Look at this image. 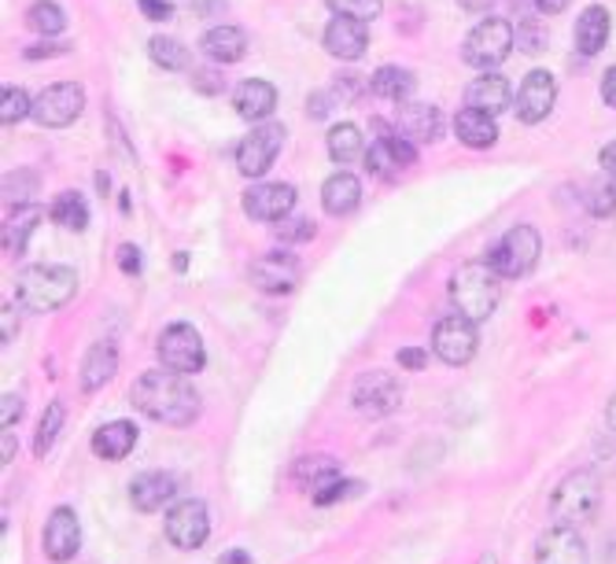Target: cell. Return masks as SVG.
Wrapping results in <instances>:
<instances>
[{
  "label": "cell",
  "mask_w": 616,
  "mask_h": 564,
  "mask_svg": "<svg viewBox=\"0 0 616 564\" xmlns=\"http://www.w3.org/2000/svg\"><path fill=\"white\" fill-rule=\"evenodd\" d=\"M133 406L144 413V417H152L159 424H174V429H185V424H193L199 417V395L196 388L188 384L185 377H177V372H141V377L133 380V391H130Z\"/></svg>",
  "instance_id": "cell-1"
},
{
  "label": "cell",
  "mask_w": 616,
  "mask_h": 564,
  "mask_svg": "<svg viewBox=\"0 0 616 564\" xmlns=\"http://www.w3.org/2000/svg\"><path fill=\"white\" fill-rule=\"evenodd\" d=\"M78 292V273L71 265L41 262L26 265L15 281V303L30 314H52L63 303H71V295Z\"/></svg>",
  "instance_id": "cell-2"
},
{
  "label": "cell",
  "mask_w": 616,
  "mask_h": 564,
  "mask_svg": "<svg viewBox=\"0 0 616 564\" xmlns=\"http://www.w3.org/2000/svg\"><path fill=\"white\" fill-rule=\"evenodd\" d=\"M451 300L458 306V314H465L469 322H487L495 314L498 300H502V276L495 273V265L487 259L465 262L451 276Z\"/></svg>",
  "instance_id": "cell-3"
},
{
  "label": "cell",
  "mask_w": 616,
  "mask_h": 564,
  "mask_svg": "<svg viewBox=\"0 0 616 564\" xmlns=\"http://www.w3.org/2000/svg\"><path fill=\"white\" fill-rule=\"evenodd\" d=\"M598 509H602V480L591 468L569 473L565 480L554 487V495H550V517L569 528L587 524V520L598 517Z\"/></svg>",
  "instance_id": "cell-4"
},
{
  "label": "cell",
  "mask_w": 616,
  "mask_h": 564,
  "mask_svg": "<svg viewBox=\"0 0 616 564\" xmlns=\"http://www.w3.org/2000/svg\"><path fill=\"white\" fill-rule=\"evenodd\" d=\"M539 254H543V240L532 226H514L506 229L491 251H487V262L495 265V273L502 281H514V276H528L536 270Z\"/></svg>",
  "instance_id": "cell-5"
},
{
  "label": "cell",
  "mask_w": 616,
  "mask_h": 564,
  "mask_svg": "<svg viewBox=\"0 0 616 564\" xmlns=\"http://www.w3.org/2000/svg\"><path fill=\"white\" fill-rule=\"evenodd\" d=\"M369 133H374V144L366 148V170L377 177H396L399 170H407L418 163V144L402 137L399 126H388L385 119L369 122Z\"/></svg>",
  "instance_id": "cell-6"
},
{
  "label": "cell",
  "mask_w": 616,
  "mask_h": 564,
  "mask_svg": "<svg viewBox=\"0 0 616 564\" xmlns=\"http://www.w3.org/2000/svg\"><path fill=\"white\" fill-rule=\"evenodd\" d=\"M514 23H506V19H484V23H476L469 30V37H465L462 45V59L469 63L476 70H491L498 63L509 59V52H514Z\"/></svg>",
  "instance_id": "cell-7"
},
{
  "label": "cell",
  "mask_w": 616,
  "mask_h": 564,
  "mask_svg": "<svg viewBox=\"0 0 616 564\" xmlns=\"http://www.w3.org/2000/svg\"><path fill=\"white\" fill-rule=\"evenodd\" d=\"M155 355L163 361V369L177 372V377H196V372L207 366L204 336L185 322H174L163 328V336H159V344H155Z\"/></svg>",
  "instance_id": "cell-8"
},
{
  "label": "cell",
  "mask_w": 616,
  "mask_h": 564,
  "mask_svg": "<svg viewBox=\"0 0 616 564\" xmlns=\"http://www.w3.org/2000/svg\"><path fill=\"white\" fill-rule=\"evenodd\" d=\"M350 402H355V410L366 413V417H385V413L399 410L402 384H399L396 372L369 369L355 380V388H350Z\"/></svg>",
  "instance_id": "cell-9"
},
{
  "label": "cell",
  "mask_w": 616,
  "mask_h": 564,
  "mask_svg": "<svg viewBox=\"0 0 616 564\" xmlns=\"http://www.w3.org/2000/svg\"><path fill=\"white\" fill-rule=\"evenodd\" d=\"M284 126L281 122H262L255 126L251 137H244L237 144V170L244 177H262L273 166V159L281 155L284 148Z\"/></svg>",
  "instance_id": "cell-10"
},
{
  "label": "cell",
  "mask_w": 616,
  "mask_h": 564,
  "mask_svg": "<svg viewBox=\"0 0 616 564\" xmlns=\"http://www.w3.org/2000/svg\"><path fill=\"white\" fill-rule=\"evenodd\" d=\"M476 344H480L476 322H469L465 314L443 317V322H435L432 328V350H435V358L447 361V366H469L476 355Z\"/></svg>",
  "instance_id": "cell-11"
},
{
  "label": "cell",
  "mask_w": 616,
  "mask_h": 564,
  "mask_svg": "<svg viewBox=\"0 0 616 564\" xmlns=\"http://www.w3.org/2000/svg\"><path fill=\"white\" fill-rule=\"evenodd\" d=\"M85 108V89L74 82H60V85H48V89H41V97L34 100V119L37 126H45V130H63V126H71L74 119L82 115Z\"/></svg>",
  "instance_id": "cell-12"
},
{
  "label": "cell",
  "mask_w": 616,
  "mask_h": 564,
  "mask_svg": "<svg viewBox=\"0 0 616 564\" xmlns=\"http://www.w3.org/2000/svg\"><path fill=\"white\" fill-rule=\"evenodd\" d=\"M210 535V513L199 498H182L166 513V539L177 550H199Z\"/></svg>",
  "instance_id": "cell-13"
},
{
  "label": "cell",
  "mask_w": 616,
  "mask_h": 564,
  "mask_svg": "<svg viewBox=\"0 0 616 564\" xmlns=\"http://www.w3.org/2000/svg\"><path fill=\"white\" fill-rule=\"evenodd\" d=\"M295 185L289 181H262L244 193V215L255 221H284L295 210Z\"/></svg>",
  "instance_id": "cell-14"
},
{
  "label": "cell",
  "mask_w": 616,
  "mask_h": 564,
  "mask_svg": "<svg viewBox=\"0 0 616 564\" xmlns=\"http://www.w3.org/2000/svg\"><path fill=\"white\" fill-rule=\"evenodd\" d=\"M248 276L259 292L289 295V292H295V284H300V259L289 254V251H270V254H262V259L251 262Z\"/></svg>",
  "instance_id": "cell-15"
},
{
  "label": "cell",
  "mask_w": 616,
  "mask_h": 564,
  "mask_svg": "<svg viewBox=\"0 0 616 564\" xmlns=\"http://www.w3.org/2000/svg\"><path fill=\"white\" fill-rule=\"evenodd\" d=\"M41 546H45V557L52 564H67L78 557L82 550V524H78V513H74L71 506H60L52 509L48 524H45V535H41Z\"/></svg>",
  "instance_id": "cell-16"
},
{
  "label": "cell",
  "mask_w": 616,
  "mask_h": 564,
  "mask_svg": "<svg viewBox=\"0 0 616 564\" xmlns=\"http://www.w3.org/2000/svg\"><path fill=\"white\" fill-rule=\"evenodd\" d=\"M554 100H558L554 74H550V70H532L525 82H520L514 111H517V119L525 126H539L550 111H554Z\"/></svg>",
  "instance_id": "cell-17"
},
{
  "label": "cell",
  "mask_w": 616,
  "mask_h": 564,
  "mask_svg": "<svg viewBox=\"0 0 616 564\" xmlns=\"http://www.w3.org/2000/svg\"><path fill=\"white\" fill-rule=\"evenodd\" d=\"M536 564H591L587 542L580 539L576 528L554 524L536 539Z\"/></svg>",
  "instance_id": "cell-18"
},
{
  "label": "cell",
  "mask_w": 616,
  "mask_h": 564,
  "mask_svg": "<svg viewBox=\"0 0 616 564\" xmlns=\"http://www.w3.org/2000/svg\"><path fill=\"white\" fill-rule=\"evenodd\" d=\"M366 45H369V30L363 19H350V15H336L333 23L325 26V48L328 56L344 59V63H355L366 56Z\"/></svg>",
  "instance_id": "cell-19"
},
{
  "label": "cell",
  "mask_w": 616,
  "mask_h": 564,
  "mask_svg": "<svg viewBox=\"0 0 616 564\" xmlns=\"http://www.w3.org/2000/svg\"><path fill=\"white\" fill-rule=\"evenodd\" d=\"M399 130L413 144H432L443 137V115L435 104H399Z\"/></svg>",
  "instance_id": "cell-20"
},
{
  "label": "cell",
  "mask_w": 616,
  "mask_h": 564,
  "mask_svg": "<svg viewBox=\"0 0 616 564\" xmlns=\"http://www.w3.org/2000/svg\"><path fill=\"white\" fill-rule=\"evenodd\" d=\"M233 108H237L244 122H267L273 108H278V89L262 78H248L233 93Z\"/></svg>",
  "instance_id": "cell-21"
},
{
  "label": "cell",
  "mask_w": 616,
  "mask_h": 564,
  "mask_svg": "<svg viewBox=\"0 0 616 564\" xmlns=\"http://www.w3.org/2000/svg\"><path fill=\"white\" fill-rule=\"evenodd\" d=\"M174 495H177V480L170 473H141L130 484V502L141 513H155L166 502H174Z\"/></svg>",
  "instance_id": "cell-22"
},
{
  "label": "cell",
  "mask_w": 616,
  "mask_h": 564,
  "mask_svg": "<svg viewBox=\"0 0 616 564\" xmlns=\"http://www.w3.org/2000/svg\"><path fill=\"white\" fill-rule=\"evenodd\" d=\"M509 104H514V89H509V82L502 78V74L487 70L484 78H476L469 89H465V108H476V111H484V115L506 111Z\"/></svg>",
  "instance_id": "cell-23"
},
{
  "label": "cell",
  "mask_w": 616,
  "mask_h": 564,
  "mask_svg": "<svg viewBox=\"0 0 616 564\" xmlns=\"http://www.w3.org/2000/svg\"><path fill=\"white\" fill-rule=\"evenodd\" d=\"M358 204H363V181H358L355 174H347V170H339V174H333L322 185V207H325V215L347 218L350 210H358Z\"/></svg>",
  "instance_id": "cell-24"
},
{
  "label": "cell",
  "mask_w": 616,
  "mask_h": 564,
  "mask_svg": "<svg viewBox=\"0 0 616 564\" xmlns=\"http://www.w3.org/2000/svg\"><path fill=\"white\" fill-rule=\"evenodd\" d=\"M204 56L218 67H229V63H240L244 52H248V34L240 26H210L204 41H199Z\"/></svg>",
  "instance_id": "cell-25"
},
{
  "label": "cell",
  "mask_w": 616,
  "mask_h": 564,
  "mask_svg": "<svg viewBox=\"0 0 616 564\" xmlns=\"http://www.w3.org/2000/svg\"><path fill=\"white\" fill-rule=\"evenodd\" d=\"M137 440H141V432H137L133 421H108L104 429L93 432V454L104 457V462H122Z\"/></svg>",
  "instance_id": "cell-26"
},
{
  "label": "cell",
  "mask_w": 616,
  "mask_h": 564,
  "mask_svg": "<svg viewBox=\"0 0 616 564\" xmlns=\"http://www.w3.org/2000/svg\"><path fill=\"white\" fill-rule=\"evenodd\" d=\"M119 372V347L100 339L82 358V391H100Z\"/></svg>",
  "instance_id": "cell-27"
},
{
  "label": "cell",
  "mask_w": 616,
  "mask_h": 564,
  "mask_svg": "<svg viewBox=\"0 0 616 564\" xmlns=\"http://www.w3.org/2000/svg\"><path fill=\"white\" fill-rule=\"evenodd\" d=\"M609 34H613V15L602 4L583 8V15L576 19V48L583 56H598Z\"/></svg>",
  "instance_id": "cell-28"
},
{
  "label": "cell",
  "mask_w": 616,
  "mask_h": 564,
  "mask_svg": "<svg viewBox=\"0 0 616 564\" xmlns=\"http://www.w3.org/2000/svg\"><path fill=\"white\" fill-rule=\"evenodd\" d=\"M413 85H418L413 70L396 67V63H388V67H377L374 74H369V93H374V97H380V100H391V104H410Z\"/></svg>",
  "instance_id": "cell-29"
},
{
  "label": "cell",
  "mask_w": 616,
  "mask_h": 564,
  "mask_svg": "<svg viewBox=\"0 0 616 564\" xmlns=\"http://www.w3.org/2000/svg\"><path fill=\"white\" fill-rule=\"evenodd\" d=\"M454 133H458V141L465 148H491L498 141V126H495V115H484L476 108H465L458 111V119H454Z\"/></svg>",
  "instance_id": "cell-30"
},
{
  "label": "cell",
  "mask_w": 616,
  "mask_h": 564,
  "mask_svg": "<svg viewBox=\"0 0 616 564\" xmlns=\"http://www.w3.org/2000/svg\"><path fill=\"white\" fill-rule=\"evenodd\" d=\"M292 480L300 487H311V491H322L325 484L339 480V462L328 454H314V457H300L292 465Z\"/></svg>",
  "instance_id": "cell-31"
},
{
  "label": "cell",
  "mask_w": 616,
  "mask_h": 564,
  "mask_svg": "<svg viewBox=\"0 0 616 564\" xmlns=\"http://www.w3.org/2000/svg\"><path fill=\"white\" fill-rule=\"evenodd\" d=\"M328 155H333V163L347 166L355 163V159H366V137L358 130L355 122H339L328 130Z\"/></svg>",
  "instance_id": "cell-32"
},
{
  "label": "cell",
  "mask_w": 616,
  "mask_h": 564,
  "mask_svg": "<svg viewBox=\"0 0 616 564\" xmlns=\"http://www.w3.org/2000/svg\"><path fill=\"white\" fill-rule=\"evenodd\" d=\"M45 218V210L41 207H15V215L8 218V226H4V251L12 254V259H19V254L26 251V240H30V232L37 229V221Z\"/></svg>",
  "instance_id": "cell-33"
},
{
  "label": "cell",
  "mask_w": 616,
  "mask_h": 564,
  "mask_svg": "<svg viewBox=\"0 0 616 564\" xmlns=\"http://www.w3.org/2000/svg\"><path fill=\"white\" fill-rule=\"evenodd\" d=\"M48 218L71 232H85L89 229V204H85L82 193H60L56 199H52Z\"/></svg>",
  "instance_id": "cell-34"
},
{
  "label": "cell",
  "mask_w": 616,
  "mask_h": 564,
  "mask_svg": "<svg viewBox=\"0 0 616 564\" xmlns=\"http://www.w3.org/2000/svg\"><path fill=\"white\" fill-rule=\"evenodd\" d=\"M148 56H152L155 67L163 70H193V52H188L177 37H152L148 41Z\"/></svg>",
  "instance_id": "cell-35"
},
{
  "label": "cell",
  "mask_w": 616,
  "mask_h": 564,
  "mask_svg": "<svg viewBox=\"0 0 616 564\" xmlns=\"http://www.w3.org/2000/svg\"><path fill=\"white\" fill-rule=\"evenodd\" d=\"M26 23L34 26L37 34L56 37V34H63V30H67V12H63L56 0H37V4H30Z\"/></svg>",
  "instance_id": "cell-36"
},
{
  "label": "cell",
  "mask_w": 616,
  "mask_h": 564,
  "mask_svg": "<svg viewBox=\"0 0 616 564\" xmlns=\"http://www.w3.org/2000/svg\"><path fill=\"white\" fill-rule=\"evenodd\" d=\"M63 421H67V410H63V402H48L45 406V417H41L37 424V435H34V454L37 457H45L52 446H56L60 440V432H63Z\"/></svg>",
  "instance_id": "cell-37"
},
{
  "label": "cell",
  "mask_w": 616,
  "mask_h": 564,
  "mask_svg": "<svg viewBox=\"0 0 616 564\" xmlns=\"http://www.w3.org/2000/svg\"><path fill=\"white\" fill-rule=\"evenodd\" d=\"M26 115H34V100L26 97V89H19V85H4V97H0V122L15 126V122H23Z\"/></svg>",
  "instance_id": "cell-38"
},
{
  "label": "cell",
  "mask_w": 616,
  "mask_h": 564,
  "mask_svg": "<svg viewBox=\"0 0 616 564\" xmlns=\"http://www.w3.org/2000/svg\"><path fill=\"white\" fill-rule=\"evenodd\" d=\"M587 210L594 218H609L613 210H616V185H613V177H605V181H594V185L587 188Z\"/></svg>",
  "instance_id": "cell-39"
},
{
  "label": "cell",
  "mask_w": 616,
  "mask_h": 564,
  "mask_svg": "<svg viewBox=\"0 0 616 564\" xmlns=\"http://www.w3.org/2000/svg\"><path fill=\"white\" fill-rule=\"evenodd\" d=\"M37 193V174H30V170H15V174L4 177V196L8 204L15 207H30V196Z\"/></svg>",
  "instance_id": "cell-40"
},
{
  "label": "cell",
  "mask_w": 616,
  "mask_h": 564,
  "mask_svg": "<svg viewBox=\"0 0 616 564\" xmlns=\"http://www.w3.org/2000/svg\"><path fill=\"white\" fill-rule=\"evenodd\" d=\"M366 491V484L363 480H333V484H325L322 491H314V506H336V502H347V498H355V495H363Z\"/></svg>",
  "instance_id": "cell-41"
},
{
  "label": "cell",
  "mask_w": 616,
  "mask_h": 564,
  "mask_svg": "<svg viewBox=\"0 0 616 564\" xmlns=\"http://www.w3.org/2000/svg\"><path fill=\"white\" fill-rule=\"evenodd\" d=\"M336 15L363 19V23H374V19L385 12V0H325Z\"/></svg>",
  "instance_id": "cell-42"
},
{
  "label": "cell",
  "mask_w": 616,
  "mask_h": 564,
  "mask_svg": "<svg viewBox=\"0 0 616 564\" xmlns=\"http://www.w3.org/2000/svg\"><path fill=\"white\" fill-rule=\"evenodd\" d=\"M314 221L311 218H284L278 229H273V237L281 243H303V240H314Z\"/></svg>",
  "instance_id": "cell-43"
},
{
  "label": "cell",
  "mask_w": 616,
  "mask_h": 564,
  "mask_svg": "<svg viewBox=\"0 0 616 564\" xmlns=\"http://www.w3.org/2000/svg\"><path fill=\"white\" fill-rule=\"evenodd\" d=\"M188 82H193V89L204 93V97H218V93H226V78L210 67H193L188 70Z\"/></svg>",
  "instance_id": "cell-44"
},
{
  "label": "cell",
  "mask_w": 616,
  "mask_h": 564,
  "mask_svg": "<svg viewBox=\"0 0 616 564\" xmlns=\"http://www.w3.org/2000/svg\"><path fill=\"white\" fill-rule=\"evenodd\" d=\"M141 4L144 19H152V23H163V19L174 15V0H137Z\"/></svg>",
  "instance_id": "cell-45"
},
{
  "label": "cell",
  "mask_w": 616,
  "mask_h": 564,
  "mask_svg": "<svg viewBox=\"0 0 616 564\" xmlns=\"http://www.w3.org/2000/svg\"><path fill=\"white\" fill-rule=\"evenodd\" d=\"M547 45V34H536V30L528 26H517V48L528 52V56H536V52H543Z\"/></svg>",
  "instance_id": "cell-46"
},
{
  "label": "cell",
  "mask_w": 616,
  "mask_h": 564,
  "mask_svg": "<svg viewBox=\"0 0 616 564\" xmlns=\"http://www.w3.org/2000/svg\"><path fill=\"white\" fill-rule=\"evenodd\" d=\"M141 265H144L141 248H133V243H122V248H119V270L130 273V276H137V273H141Z\"/></svg>",
  "instance_id": "cell-47"
},
{
  "label": "cell",
  "mask_w": 616,
  "mask_h": 564,
  "mask_svg": "<svg viewBox=\"0 0 616 564\" xmlns=\"http://www.w3.org/2000/svg\"><path fill=\"white\" fill-rule=\"evenodd\" d=\"M19 417H23V399H19V395L0 399V424H4V429H12V424H19Z\"/></svg>",
  "instance_id": "cell-48"
},
{
  "label": "cell",
  "mask_w": 616,
  "mask_h": 564,
  "mask_svg": "<svg viewBox=\"0 0 616 564\" xmlns=\"http://www.w3.org/2000/svg\"><path fill=\"white\" fill-rule=\"evenodd\" d=\"M399 366L410 369V372H421L424 366H429V350H421V347H402V350H399Z\"/></svg>",
  "instance_id": "cell-49"
},
{
  "label": "cell",
  "mask_w": 616,
  "mask_h": 564,
  "mask_svg": "<svg viewBox=\"0 0 616 564\" xmlns=\"http://www.w3.org/2000/svg\"><path fill=\"white\" fill-rule=\"evenodd\" d=\"M71 45H52V41H37V45H30L23 56L26 59H52V56H67Z\"/></svg>",
  "instance_id": "cell-50"
},
{
  "label": "cell",
  "mask_w": 616,
  "mask_h": 564,
  "mask_svg": "<svg viewBox=\"0 0 616 564\" xmlns=\"http://www.w3.org/2000/svg\"><path fill=\"white\" fill-rule=\"evenodd\" d=\"M598 166H602L605 177H616V141L605 144L602 152H598Z\"/></svg>",
  "instance_id": "cell-51"
},
{
  "label": "cell",
  "mask_w": 616,
  "mask_h": 564,
  "mask_svg": "<svg viewBox=\"0 0 616 564\" xmlns=\"http://www.w3.org/2000/svg\"><path fill=\"white\" fill-rule=\"evenodd\" d=\"M602 100L609 104V108H616V67L605 70V78H602Z\"/></svg>",
  "instance_id": "cell-52"
},
{
  "label": "cell",
  "mask_w": 616,
  "mask_h": 564,
  "mask_svg": "<svg viewBox=\"0 0 616 564\" xmlns=\"http://www.w3.org/2000/svg\"><path fill=\"white\" fill-rule=\"evenodd\" d=\"M539 15H561L569 8V0H532Z\"/></svg>",
  "instance_id": "cell-53"
},
{
  "label": "cell",
  "mask_w": 616,
  "mask_h": 564,
  "mask_svg": "<svg viewBox=\"0 0 616 564\" xmlns=\"http://www.w3.org/2000/svg\"><path fill=\"white\" fill-rule=\"evenodd\" d=\"M306 111H311L314 119H325L328 115V93H314V97L306 100Z\"/></svg>",
  "instance_id": "cell-54"
},
{
  "label": "cell",
  "mask_w": 616,
  "mask_h": 564,
  "mask_svg": "<svg viewBox=\"0 0 616 564\" xmlns=\"http://www.w3.org/2000/svg\"><path fill=\"white\" fill-rule=\"evenodd\" d=\"M15 451H19L15 435H12V429H4V440H0V457H4V465L12 462V457H15Z\"/></svg>",
  "instance_id": "cell-55"
},
{
  "label": "cell",
  "mask_w": 616,
  "mask_h": 564,
  "mask_svg": "<svg viewBox=\"0 0 616 564\" xmlns=\"http://www.w3.org/2000/svg\"><path fill=\"white\" fill-rule=\"evenodd\" d=\"M15 333H19V317L12 306H4V344H12Z\"/></svg>",
  "instance_id": "cell-56"
},
{
  "label": "cell",
  "mask_w": 616,
  "mask_h": 564,
  "mask_svg": "<svg viewBox=\"0 0 616 564\" xmlns=\"http://www.w3.org/2000/svg\"><path fill=\"white\" fill-rule=\"evenodd\" d=\"M218 564H251V553L248 550H226L218 557Z\"/></svg>",
  "instance_id": "cell-57"
},
{
  "label": "cell",
  "mask_w": 616,
  "mask_h": 564,
  "mask_svg": "<svg viewBox=\"0 0 616 564\" xmlns=\"http://www.w3.org/2000/svg\"><path fill=\"white\" fill-rule=\"evenodd\" d=\"M458 4L465 8V12H476V15H480V12H487V8L495 4V0H458Z\"/></svg>",
  "instance_id": "cell-58"
},
{
  "label": "cell",
  "mask_w": 616,
  "mask_h": 564,
  "mask_svg": "<svg viewBox=\"0 0 616 564\" xmlns=\"http://www.w3.org/2000/svg\"><path fill=\"white\" fill-rule=\"evenodd\" d=\"M605 424H609V429L616 432V395L609 399V410H605Z\"/></svg>",
  "instance_id": "cell-59"
},
{
  "label": "cell",
  "mask_w": 616,
  "mask_h": 564,
  "mask_svg": "<svg viewBox=\"0 0 616 564\" xmlns=\"http://www.w3.org/2000/svg\"><path fill=\"white\" fill-rule=\"evenodd\" d=\"M174 270H177V273H185V270H188V254H185V251H177V254H174Z\"/></svg>",
  "instance_id": "cell-60"
},
{
  "label": "cell",
  "mask_w": 616,
  "mask_h": 564,
  "mask_svg": "<svg viewBox=\"0 0 616 564\" xmlns=\"http://www.w3.org/2000/svg\"><path fill=\"white\" fill-rule=\"evenodd\" d=\"M97 188H100V196L108 193V188H111V177H108V174H97Z\"/></svg>",
  "instance_id": "cell-61"
},
{
  "label": "cell",
  "mask_w": 616,
  "mask_h": 564,
  "mask_svg": "<svg viewBox=\"0 0 616 564\" xmlns=\"http://www.w3.org/2000/svg\"><path fill=\"white\" fill-rule=\"evenodd\" d=\"M476 564H498V561H495V553H484V557L476 561Z\"/></svg>",
  "instance_id": "cell-62"
}]
</instances>
